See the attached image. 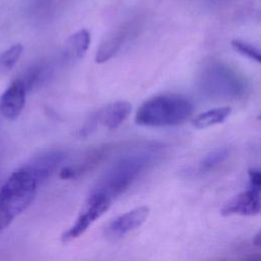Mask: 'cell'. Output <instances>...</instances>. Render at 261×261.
Segmentation results:
<instances>
[{
	"instance_id": "1",
	"label": "cell",
	"mask_w": 261,
	"mask_h": 261,
	"mask_svg": "<svg viewBox=\"0 0 261 261\" xmlns=\"http://www.w3.org/2000/svg\"><path fill=\"white\" fill-rule=\"evenodd\" d=\"M161 147L153 144L122 155L100 177L93 191L103 193L111 200L124 193L157 158Z\"/></svg>"
},
{
	"instance_id": "2",
	"label": "cell",
	"mask_w": 261,
	"mask_h": 261,
	"mask_svg": "<svg viewBox=\"0 0 261 261\" xmlns=\"http://www.w3.org/2000/svg\"><path fill=\"white\" fill-rule=\"evenodd\" d=\"M39 185L27 164L8 176L0 188V232L33 203Z\"/></svg>"
},
{
	"instance_id": "3",
	"label": "cell",
	"mask_w": 261,
	"mask_h": 261,
	"mask_svg": "<svg viewBox=\"0 0 261 261\" xmlns=\"http://www.w3.org/2000/svg\"><path fill=\"white\" fill-rule=\"evenodd\" d=\"M193 110V103L187 97L164 94L144 102L137 110L135 120L142 126H173L188 119Z\"/></svg>"
},
{
	"instance_id": "4",
	"label": "cell",
	"mask_w": 261,
	"mask_h": 261,
	"mask_svg": "<svg viewBox=\"0 0 261 261\" xmlns=\"http://www.w3.org/2000/svg\"><path fill=\"white\" fill-rule=\"evenodd\" d=\"M200 85L207 95L224 99L239 98L246 91L243 77L230 66L219 61H211L203 66Z\"/></svg>"
},
{
	"instance_id": "5",
	"label": "cell",
	"mask_w": 261,
	"mask_h": 261,
	"mask_svg": "<svg viewBox=\"0 0 261 261\" xmlns=\"http://www.w3.org/2000/svg\"><path fill=\"white\" fill-rule=\"evenodd\" d=\"M111 201L112 200L105 194L92 191L74 223L62 233V243H69L82 236L93 222L100 218L109 209Z\"/></svg>"
},
{
	"instance_id": "6",
	"label": "cell",
	"mask_w": 261,
	"mask_h": 261,
	"mask_svg": "<svg viewBox=\"0 0 261 261\" xmlns=\"http://www.w3.org/2000/svg\"><path fill=\"white\" fill-rule=\"evenodd\" d=\"M150 209L140 206L112 219L104 229L105 237L110 241H117L128 232L140 227L148 218Z\"/></svg>"
},
{
	"instance_id": "7",
	"label": "cell",
	"mask_w": 261,
	"mask_h": 261,
	"mask_svg": "<svg viewBox=\"0 0 261 261\" xmlns=\"http://www.w3.org/2000/svg\"><path fill=\"white\" fill-rule=\"evenodd\" d=\"M28 90L21 79L13 81L0 97V113L8 120L17 118L25 105Z\"/></svg>"
},
{
	"instance_id": "8",
	"label": "cell",
	"mask_w": 261,
	"mask_h": 261,
	"mask_svg": "<svg viewBox=\"0 0 261 261\" xmlns=\"http://www.w3.org/2000/svg\"><path fill=\"white\" fill-rule=\"evenodd\" d=\"M261 201L260 192L252 188L236 195L230 199L222 208L221 214L223 216L230 215H243V216H253L260 213Z\"/></svg>"
},
{
	"instance_id": "9",
	"label": "cell",
	"mask_w": 261,
	"mask_h": 261,
	"mask_svg": "<svg viewBox=\"0 0 261 261\" xmlns=\"http://www.w3.org/2000/svg\"><path fill=\"white\" fill-rule=\"evenodd\" d=\"M134 24L132 22L123 23L113 29L101 42L95 55L97 63H103L112 58L122 47L133 32Z\"/></svg>"
},
{
	"instance_id": "10",
	"label": "cell",
	"mask_w": 261,
	"mask_h": 261,
	"mask_svg": "<svg viewBox=\"0 0 261 261\" xmlns=\"http://www.w3.org/2000/svg\"><path fill=\"white\" fill-rule=\"evenodd\" d=\"M109 152L110 147L108 145L100 146L90 150L77 163L63 167L60 171V177L63 179H70L88 172L89 170L96 167L101 161H103Z\"/></svg>"
},
{
	"instance_id": "11",
	"label": "cell",
	"mask_w": 261,
	"mask_h": 261,
	"mask_svg": "<svg viewBox=\"0 0 261 261\" xmlns=\"http://www.w3.org/2000/svg\"><path fill=\"white\" fill-rule=\"evenodd\" d=\"M65 153L61 150H51L35 157L27 165L32 169L39 184L45 181L64 160Z\"/></svg>"
},
{
	"instance_id": "12",
	"label": "cell",
	"mask_w": 261,
	"mask_h": 261,
	"mask_svg": "<svg viewBox=\"0 0 261 261\" xmlns=\"http://www.w3.org/2000/svg\"><path fill=\"white\" fill-rule=\"evenodd\" d=\"M130 111V103L126 101H116L100 109L97 112V119L103 126L112 130L117 128L127 118Z\"/></svg>"
},
{
	"instance_id": "13",
	"label": "cell",
	"mask_w": 261,
	"mask_h": 261,
	"mask_svg": "<svg viewBox=\"0 0 261 261\" xmlns=\"http://www.w3.org/2000/svg\"><path fill=\"white\" fill-rule=\"evenodd\" d=\"M91 43L88 30L81 29L67 38L63 46V56L68 60H77L84 57Z\"/></svg>"
},
{
	"instance_id": "14",
	"label": "cell",
	"mask_w": 261,
	"mask_h": 261,
	"mask_svg": "<svg viewBox=\"0 0 261 261\" xmlns=\"http://www.w3.org/2000/svg\"><path fill=\"white\" fill-rule=\"evenodd\" d=\"M230 111L231 109L229 107H220V108L210 109L208 111H205L199 114L193 120V125L196 128L202 129V128H207V127L222 123L230 114Z\"/></svg>"
},
{
	"instance_id": "15",
	"label": "cell",
	"mask_w": 261,
	"mask_h": 261,
	"mask_svg": "<svg viewBox=\"0 0 261 261\" xmlns=\"http://www.w3.org/2000/svg\"><path fill=\"white\" fill-rule=\"evenodd\" d=\"M229 154V150L225 147L218 148L209 154H207L198 164L196 173H204L207 171H210L211 169L215 168L219 164H221Z\"/></svg>"
},
{
	"instance_id": "16",
	"label": "cell",
	"mask_w": 261,
	"mask_h": 261,
	"mask_svg": "<svg viewBox=\"0 0 261 261\" xmlns=\"http://www.w3.org/2000/svg\"><path fill=\"white\" fill-rule=\"evenodd\" d=\"M23 51L21 44H14L0 54V72L6 73L13 68Z\"/></svg>"
},
{
	"instance_id": "17",
	"label": "cell",
	"mask_w": 261,
	"mask_h": 261,
	"mask_svg": "<svg viewBox=\"0 0 261 261\" xmlns=\"http://www.w3.org/2000/svg\"><path fill=\"white\" fill-rule=\"evenodd\" d=\"M231 47L239 52L241 55L246 56L254 61H256L257 63H260L261 61V55H260V51L258 48H256L255 46H253L250 43H247L245 41L239 40V39H234L231 41Z\"/></svg>"
},
{
	"instance_id": "18",
	"label": "cell",
	"mask_w": 261,
	"mask_h": 261,
	"mask_svg": "<svg viewBox=\"0 0 261 261\" xmlns=\"http://www.w3.org/2000/svg\"><path fill=\"white\" fill-rule=\"evenodd\" d=\"M249 188L261 191V173L258 168H251L249 170Z\"/></svg>"
},
{
	"instance_id": "19",
	"label": "cell",
	"mask_w": 261,
	"mask_h": 261,
	"mask_svg": "<svg viewBox=\"0 0 261 261\" xmlns=\"http://www.w3.org/2000/svg\"><path fill=\"white\" fill-rule=\"evenodd\" d=\"M253 244H254V246H256V247H260V246H261V233H260V231H258L257 234L254 237Z\"/></svg>"
}]
</instances>
